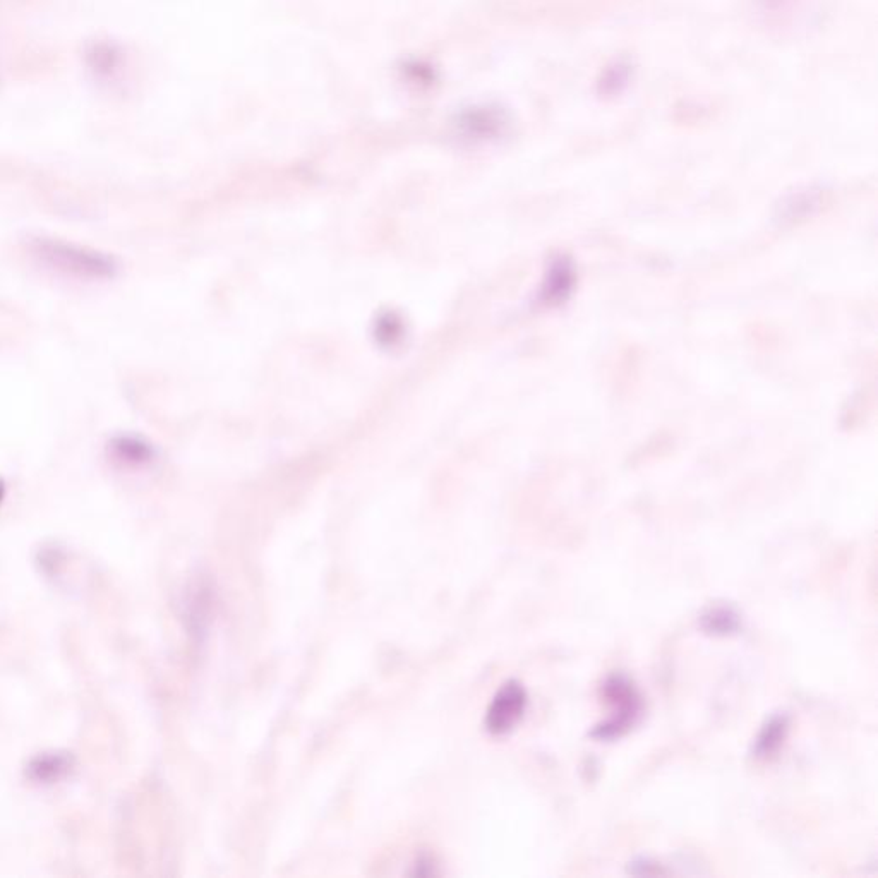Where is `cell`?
<instances>
[{"mask_svg": "<svg viewBox=\"0 0 878 878\" xmlns=\"http://www.w3.org/2000/svg\"><path fill=\"white\" fill-rule=\"evenodd\" d=\"M33 256L52 270L85 280H107L117 271L114 259L88 247L38 237L30 242Z\"/></svg>", "mask_w": 878, "mask_h": 878, "instance_id": "obj_1", "label": "cell"}, {"mask_svg": "<svg viewBox=\"0 0 878 878\" xmlns=\"http://www.w3.org/2000/svg\"><path fill=\"white\" fill-rule=\"evenodd\" d=\"M827 0H752V16L760 28L782 37H798L824 21Z\"/></svg>", "mask_w": 878, "mask_h": 878, "instance_id": "obj_2", "label": "cell"}, {"mask_svg": "<svg viewBox=\"0 0 878 878\" xmlns=\"http://www.w3.org/2000/svg\"><path fill=\"white\" fill-rule=\"evenodd\" d=\"M602 698L613 709L608 721L597 724L590 731V738L597 741H614L630 733L644 712V700L637 686L626 674H611L602 683Z\"/></svg>", "mask_w": 878, "mask_h": 878, "instance_id": "obj_3", "label": "cell"}, {"mask_svg": "<svg viewBox=\"0 0 878 878\" xmlns=\"http://www.w3.org/2000/svg\"><path fill=\"white\" fill-rule=\"evenodd\" d=\"M527 702L529 697L522 683L512 680L501 686L486 714V728L489 733L503 736L517 728L527 710Z\"/></svg>", "mask_w": 878, "mask_h": 878, "instance_id": "obj_4", "label": "cell"}, {"mask_svg": "<svg viewBox=\"0 0 878 878\" xmlns=\"http://www.w3.org/2000/svg\"><path fill=\"white\" fill-rule=\"evenodd\" d=\"M458 126L470 138H496L505 133L508 127V114L500 107H479L460 115Z\"/></svg>", "mask_w": 878, "mask_h": 878, "instance_id": "obj_5", "label": "cell"}, {"mask_svg": "<svg viewBox=\"0 0 878 878\" xmlns=\"http://www.w3.org/2000/svg\"><path fill=\"white\" fill-rule=\"evenodd\" d=\"M789 717L786 714H776L765 721L762 729L758 731L757 738L753 741V757H774L781 750L784 741L788 738Z\"/></svg>", "mask_w": 878, "mask_h": 878, "instance_id": "obj_6", "label": "cell"}, {"mask_svg": "<svg viewBox=\"0 0 878 878\" xmlns=\"http://www.w3.org/2000/svg\"><path fill=\"white\" fill-rule=\"evenodd\" d=\"M700 628L712 637H731L741 630V616L728 604L710 606L700 616Z\"/></svg>", "mask_w": 878, "mask_h": 878, "instance_id": "obj_7", "label": "cell"}, {"mask_svg": "<svg viewBox=\"0 0 878 878\" xmlns=\"http://www.w3.org/2000/svg\"><path fill=\"white\" fill-rule=\"evenodd\" d=\"M86 59L91 71L97 76H110L119 67L121 52L112 43H97L88 50Z\"/></svg>", "mask_w": 878, "mask_h": 878, "instance_id": "obj_8", "label": "cell"}, {"mask_svg": "<svg viewBox=\"0 0 878 878\" xmlns=\"http://www.w3.org/2000/svg\"><path fill=\"white\" fill-rule=\"evenodd\" d=\"M114 448L115 453H119L122 458L131 460V462H141L150 455V450L146 448V445H141L134 439H119V441H115Z\"/></svg>", "mask_w": 878, "mask_h": 878, "instance_id": "obj_9", "label": "cell"}, {"mask_svg": "<svg viewBox=\"0 0 878 878\" xmlns=\"http://www.w3.org/2000/svg\"><path fill=\"white\" fill-rule=\"evenodd\" d=\"M628 69L630 67L623 66V64L609 67L608 73L604 74L602 91L604 93H620V86L626 85L628 78H630V71Z\"/></svg>", "mask_w": 878, "mask_h": 878, "instance_id": "obj_10", "label": "cell"}, {"mask_svg": "<svg viewBox=\"0 0 878 878\" xmlns=\"http://www.w3.org/2000/svg\"><path fill=\"white\" fill-rule=\"evenodd\" d=\"M628 872L638 877H656V875H666V870L662 868L661 863L649 860V858H637L628 866Z\"/></svg>", "mask_w": 878, "mask_h": 878, "instance_id": "obj_11", "label": "cell"}]
</instances>
